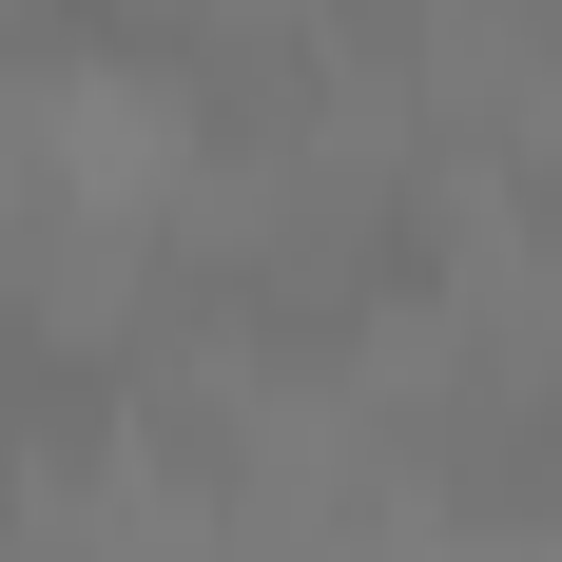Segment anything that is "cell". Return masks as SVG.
<instances>
[{"label":"cell","instance_id":"obj_1","mask_svg":"<svg viewBox=\"0 0 562 562\" xmlns=\"http://www.w3.org/2000/svg\"><path fill=\"white\" fill-rule=\"evenodd\" d=\"M0 562H20V465H0Z\"/></svg>","mask_w":562,"mask_h":562}]
</instances>
